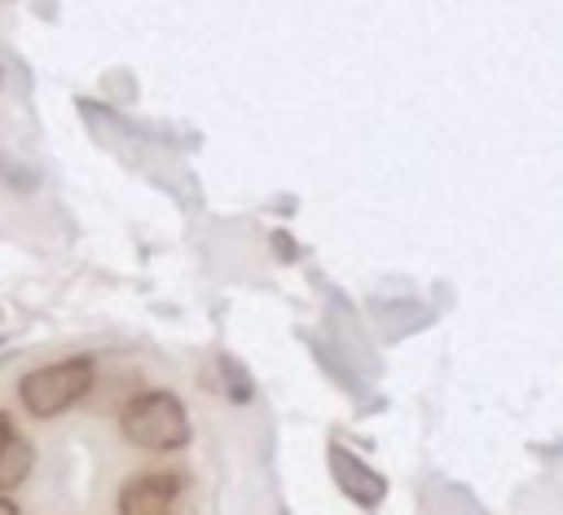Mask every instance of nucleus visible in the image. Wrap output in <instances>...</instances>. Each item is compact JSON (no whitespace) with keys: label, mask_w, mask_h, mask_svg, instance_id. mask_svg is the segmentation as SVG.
Here are the masks:
<instances>
[{"label":"nucleus","mask_w":563,"mask_h":515,"mask_svg":"<svg viewBox=\"0 0 563 515\" xmlns=\"http://www.w3.org/2000/svg\"><path fill=\"white\" fill-rule=\"evenodd\" d=\"M119 431H123V440L136 445V449L167 453V449L189 445L194 423H189V409H185V401H180L176 392L154 387V392H141V396H132V401L123 405Z\"/></svg>","instance_id":"f257e3e1"},{"label":"nucleus","mask_w":563,"mask_h":515,"mask_svg":"<svg viewBox=\"0 0 563 515\" xmlns=\"http://www.w3.org/2000/svg\"><path fill=\"white\" fill-rule=\"evenodd\" d=\"M97 370L88 357H66V361H53V365H40L31 370L22 383H18V396L26 405L31 418H57L62 409H70L75 401L88 396Z\"/></svg>","instance_id":"f03ea898"},{"label":"nucleus","mask_w":563,"mask_h":515,"mask_svg":"<svg viewBox=\"0 0 563 515\" xmlns=\"http://www.w3.org/2000/svg\"><path fill=\"white\" fill-rule=\"evenodd\" d=\"M176 493H180V475H172V471L128 475L119 489V515H167Z\"/></svg>","instance_id":"7ed1b4c3"},{"label":"nucleus","mask_w":563,"mask_h":515,"mask_svg":"<svg viewBox=\"0 0 563 515\" xmlns=\"http://www.w3.org/2000/svg\"><path fill=\"white\" fill-rule=\"evenodd\" d=\"M330 475H334V484L356 502V506H365V511H374L383 497H387V475H378L369 462H361L356 453H347L343 445H330Z\"/></svg>","instance_id":"20e7f679"},{"label":"nucleus","mask_w":563,"mask_h":515,"mask_svg":"<svg viewBox=\"0 0 563 515\" xmlns=\"http://www.w3.org/2000/svg\"><path fill=\"white\" fill-rule=\"evenodd\" d=\"M31 467H35V445L13 431V436L0 445V493H4V489H18V484L31 475Z\"/></svg>","instance_id":"39448f33"},{"label":"nucleus","mask_w":563,"mask_h":515,"mask_svg":"<svg viewBox=\"0 0 563 515\" xmlns=\"http://www.w3.org/2000/svg\"><path fill=\"white\" fill-rule=\"evenodd\" d=\"M220 370H224L220 379H224V392H229V401H233V405H246V401L255 396V387H251V374H246V370H242L233 357H220Z\"/></svg>","instance_id":"423d86ee"},{"label":"nucleus","mask_w":563,"mask_h":515,"mask_svg":"<svg viewBox=\"0 0 563 515\" xmlns=\"http://www.w3.org/2000/svg\"><path fill=\"white\" fill-rule=\"evenodd\" d=\"M0 172H4L13 185H22V189H31V185H35V176H31V172H18V163H13V158H0Z\"/></svg>","instance_id":"0eeeda50"},{"label":"nucleus","mask_w":563,"mask_h":515,"mask_svg":"<svg viewBox=\"0 0 563 515\" xmlns=\"http://www.w3.org/2000/svg\"><path fill=\"white\" fill-rule=\"evenodd\" d=\"M273 251H277V255H286V260H295V242H290V233H282V229H277V233H273Z\"/></svg>","instance_id":"6e6552de"},{"label":"nucleus","mask_w":563,"mask_h":515,"mask_svg":"<svg viewBox=\"0 0 563 515\" xmlns=\"http://www.w3.org/2000/svg\"><path fill=\"white\" fill-rule=\"evenodd\" d=\"M9 436H13V423H9V414H4V409H0V445H4V440H9Z\"/></svg>","instance_id":"1a4fd4ad"},{"label":"nucleus","mask_w":563,"mask_h":515,"mask_svg":"<svg viewBox=\"0 0 563 515\" xmlns=\"http://www.w3.org/2000/svg\"><path fill=\"white\" fill-rule=\"evenodd\" d=\"M0 515H18V502H13V497H4V493H0Z\"/></svg>","instance_id":"9d476101"},{"label":"nucleus","mask_w":563,"mask_h":515,"mask_svg":"<svg viewBox=\"0 0 563 515\" xmlns=\"http://www.w3.org/2000/svg\"><path fill=\"white\" fill-rule=\"evenodd\" d=\"M0 84H4V66H0Z\"/></svg>","instance_id":"9b49d317"}]
</instances>
